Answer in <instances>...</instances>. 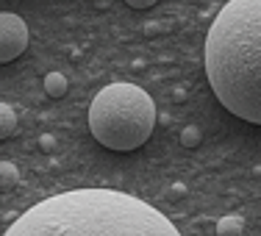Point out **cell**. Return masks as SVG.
I'll return each mask as SVG.
<instances>
[{"label": "cell", "mask_w": 261, "mask_h": 236, "mask_svg": "<svg viewBox=\"0 0 261 236\" xmlns=\"http://www.w3.org/2000/svg\"><path fill=\"white\" fill-rule=\"evenodd\" d=\"M3 236H181L161 211L117 189H72L31 206Z\"/></svg>", "instance_id": "cell-1"}, {"label": "cell", "mask_w": 261, "mask_h": 236, "mask_svg": "<svg viewBox=\"0 0 261 236\" xmlns=\"http://www.w3.org/2000/svg\"><path fill=\"white\" fill-rule=\"evenodd\" d=\"M211 92L233 117L261 125V0H228L206 36Z\"/></svg>", "instance_id": "cell-2"}, {"label": "cell", "mask_w": 261, "mask_h": 236, "mask_svg": "<svg viewBox=\"0 0 261 236\" xmlns=\"http://www.w3.org/2000/svg\"><path fill=\"white\" fill-rule=\"evenodd\" d=\"M156 125L153 97L136 84H109L89 106V131L103 147L128 153L142 147Z\"/></svg>", "instance_id": "cell-3"}, {"label": "cell", "mask_w": 261, "mask_h": 236, "mask_svg": "<svg viewBox=\"0 0 261 236\" xmlns=\"http://www.w3.org/2000/svg\"><path fill=\"white\" fill-rule=\"evenodd\" d=\"M28 47V25L20 14L0 11V64L20 59Z\"/></svg>", "instance_id": "cell-4"}, {"label": "cell", "mask_w": 261, "mask_h": 236, "mask_svg": "<svg viewBox=\"0 0 261 236\" xmlns=\"http://www.w3.org/2000/svg\"><path fill=\"white\" fill-rule=\"evenodd\" d=\"M42 86H45V92L50 97H64L67 95V78H64V72H47L45 81H42Z\"/></svg>", "instance_id": "cell-5"}, {"label": "cell", "mask_w": 261, "mask_h": 236, "mask_svg": "<svg viewBox=\"0 0 261 236\" xmlns=\"http://www.w3.org/2000/svg\"><path fill=\"white\" fill-rule=\"evenodd\" d=\"M17 131V114L11 106L0 103V139H9Z\"/></svg>", "instance_id": "cell-6"}, {"label": "cell", "mask_w": 261, "mask_h": 236, "mask_svg": "<svg viewBox=\"0 0 261 236\" xmlns=\"http://www.w3.org/2000/svg\"><path fill=\"white\" fill-rule=\"evenodd\" d=\"M217 236H245V222L239 217H222L217 222Z\"/></svg>", "instance_id": "cell-7"}, {"label": "cell", "mask_w": 261, "mask_h": 236, "mask_svg": "<svg viewBox=\"0 0 261 236\" xmlns=\"http://www.w3.org/2000/svg\"><path fill=\"white\" fill-rule=\"evenodd\" d=\"M14 183H20V170L11 161H0V189H11Z\"/></svg>", "instance_id": "cell-8"}, {"label": "cell", "mask_w": 261, "mask_h": 236, "mask_svg": "<svg viewBox=\"0 0 261 236\" xmlns=\"http://www.w3.org/2000/svg\"><path fill=\"white\" fill-rule=\"evenodd\" d=\"M200 139H203V134H200L197 125H186L181 131V145L186 147V150H195V147L200 145Z\"/></svg>", "instance_id": "cell-9"}, {"label": "cell", "mask_w": 261, "mask_h": 236, "mask_svg": "<svg viewBox=\"0 0 261 236\" xmlns=\"http://www.w3.org/2000/svg\"><path fill=\"white\" fill-rule=\"evenodd\" d=\"M39 147H42V150H47V153H50L53 147H56V136H50V134H42V136H39Z\"/></svg>", "instance_id": "cell-10"}, {"label": "cell", "mask_w": 261, "mask_h": 236, "mask_svg": "<svg viewBox=\"0 0 261 236\" xmlns=\"http://www.w3.org/2000/svg\"><path fill=\"white\" fill-rule=\"evenodd\" d=\"M130 9H150V6H156L159 0H125Z\"/></svg>", "instance_id": "cell-11"}, {"label": "cell", "mask_w": 261, "mask_h": 236, "mask_svg": "<svg viewBox=\"0 0 261 236\" xmlns=\"http://www.w3.org/2000/svg\"><path fill=\"white\" fill-rule=\"evenodd\" d=\"M184 192H186L184 183H172V186H170V197H181Z\"/></svg>", "instance_id": "cell-12"}]
</instances>
